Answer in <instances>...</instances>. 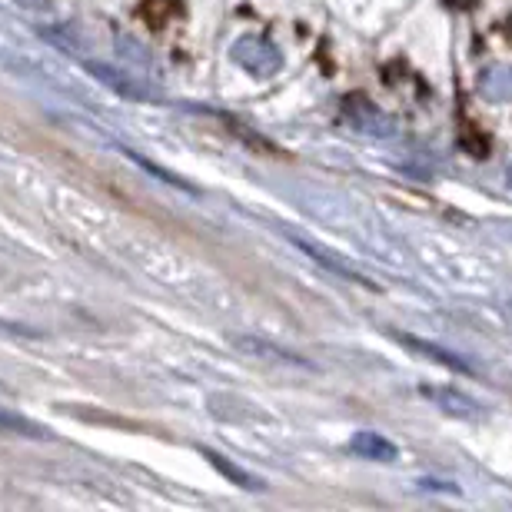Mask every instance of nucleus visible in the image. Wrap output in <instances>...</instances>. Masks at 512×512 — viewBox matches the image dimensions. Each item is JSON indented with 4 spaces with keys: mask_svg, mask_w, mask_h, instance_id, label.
I'll list each match as a JSON object with an SVG mask.
<instances>
[{
    "mask_svg": "<svg viewBox=\"0 0 512 512\" xmlns=\"http://www.w3.org/2000/svg\"><path fill=\"white\" fill-rule=\"evenodd\" d=\"M350 453L373 459V463H396L399 446L389 443L386 436L373 433V429H360V433H353V439H350Z\"/></svg>",
    "mask_w": 512,
    "mask_h": 512,
    "instance_id": "5",
    "label": "nucleus"
},
{
    "mask_svg": "<svg viewBox=\"0 0 512 512\" xmlns=\"http://www.w3.org/2000/svg\"><path fill=\"white\" fill-rule=\"evenodd\" d=\"M506 180H509V187H512V163H509V170H506Z\"/></svg>",
    "mask_w": 512,
    "mask_h": 512,
    "instance_id": "13",
    "label": "nucleus"
},
{
    "mask_svg": "<svg viewBox=\"0 0 512 512\" xmlns=\"http://www.w3.org/2000/svg\"><path fill=\"white\" fill-rule=\"evenodd\" d=\"M0 433H10V436H27V439H50V429L34 423L27 416H17V413H7L0 409Z\"/></svg>",
    "mask_w": 512,
    "mask_h": 512,
    "instance_id": "10",
    "label": "nucleus"
},
{
    "mask_svg": "<svg viewBox=\"0 0 512 512\" xmlns=\"http://www.w3.org/2000/svg\"><path fill=\"white\" fill-rule=\"evenodd\" d=\"M200 456L207 459V463L217 469V473L223 476V479H230L233 486H240V489H263V479H256L253 473H247L243 466H237V463H230L227 456H220V453H213V449H200Z\"/></svg>",
    "mask_w": 512,
    "mask_h": 512,
    "instance_id": "9",
    "label": "nucleus"
},
{
    "mask_svg": "<svg viewBox=\"0 0 512 512\" xmlns=\"http://www.w3.org/2000/svg\"><path fill=\"white\" fill-rule=\"evenodd\" d=\"M87 70L97 80H104V84L114 90V94H120V97H127V100H153L150 90H140V84L130 74H120V70L107 67V64H87Z\"/></svg>",
    "mask_w": 512,
    "mask_h": 512,
    "instance_id": "8",
    "label": "nucleus"
},
{
    "mask_svg": "<svg viewBox=\"0 0 512 512\" xmlns=\"http://www.w3.org/2000/svg\"><path fill=\"white\" fill-rule=\"evenodd\" d=\"M429 396L436 399L439 409H446V413H456V416H479L476 403L463 393H456V389H429Z\"/></svg>",
    "mask_w": 512,
    "mask_h": 512,
    "instance_id": "11",
    "label": "nucleus"
},
{
    "mask_svg": "<svg viewBox=\"0 0 512 512\" xmlns=\"http://www.w3.org/2000/svg\"><path fill=\"white\" fill-rule=\"evenodd\" d=\"M393 340H396V343H403L406 350H413L416 356H426V360H433V363H439V366H446V370H453V373H469V376L476 373V366H473V363H466L463 356H456L453 350H446V346H439V343H429V340H423V336L393 333Z\"/></svg>",
    "mask_w": 512,
    "mask_h": 512,
    "instance_id": "4",
    "label": "nucleus"
},
{
    "mask_svg": "<svg viewBox=\"0 0 512 512\" xmlns=\"http://www.w3.org/2000/svg\"><path fill=\"white\" fill-rule=\"evenodd\" d=\"M476 87H479V94L486 100H493V104H512V67L506 64L486 67L483 74H479Z\"/></svg>",
    "mask_w": 512,
    "mask_h": 512,
    "instance_id": "7",
    "label": "nucleus"
},
{
    "mask_svg": "<svg viewBox=\"0 0 512 512\" xmlns=\"http://www.w3.org/2000/svg\"><path fill=\"white\" fill-rule=\"evenodd\" d=\"M233 346L250 356H266V360H276V363H290V366H300V370H313L310 360L296 356L293 350H283V346H273L270 340H260V336H233Z\"/></svg>",
    "mask_w": 512,
    "mask_h": 512,
    "instance_id": "6",
    "label": "nucleus"
},
{
    "mask_svg": "<svg viewBox=\"0 0 512 512\" xmlns=\"http://www.w3.org/2000/svg\"><path fill=\"white\" fill-rule=\"evenodd\" d=\"M343 114L346 120L356 127V130H363L366 137H393L396 133V124H393V117L386 114V110H380L373 104L370 97H360V94H353V97H346L343 100Z\"/></svg>",
    "mask_w": 512,
    "mask_h": 512,
    "instance_id": "1",
    "label": "nucleus"
},
{
    "mask_svg": "<svg viewBox=\"0 0 512 512\" xmlns=\"http://www.w3.org/2000/svg\"><path fill=\"white\" fill-rule=\"evenodd\" d=\"M233 60H237L243 70H250L253 77H273L276 70H280V64H283L280 50H276L270 40H263V37L237 40V44H233Z\"/></svg>",
    "mask_w": 512,
    "mask_h": 512,
    "instance_id": "2",
    "label": "nucleus"
},
{
    "mask_svg": "<svg viewBox=\"0 0 512 512\" xmlns=\"http://www.w3.org/2000/svg\"><path fill=\"white\" fill-rule=\"evenodd\" d=\"M130 153V157L133 160H137L140 163V167L143 170H147V173H153V177H160L163 183H170V187H180V190H187V193H197V187H193V183H187V180H180V177H173V173H167V170H163L160 167V163H153V160H143L140 157V153H133V150H127Z\"/></svg>",
    "mask_w": 512,
    "mask_h": 512,
    "instance_id": "12",
    "label": "nucleus"
},
{
    "mask_svg": "<svg viewBox=\"0 0 512 512\" xmlns=\"http://www.w3.org/2000/svg\"><path fill=\"white\" fill-rule=\"evenodd\" d=\"M283 233H286V237H290V243H293L296 250H300V253H306V256H313L316 263H320V266H326V270H333L336 276H346V280H353V283L373 286V280H370V276H363L360 270H356L353 263H346L343 256H336V253H326V250H323V247H320V243H316V240H306V237H300V233H293V230H283Z\"/></svg>",
    "mask_w": 512,
    "mask_h": 512,
    "instance_id": "3",
    "label": "nucleus"
}]
</instances>
